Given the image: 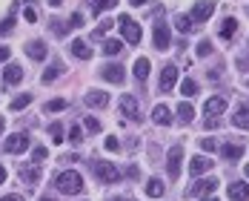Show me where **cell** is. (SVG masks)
Returning a JSON list of instances; mask_svg holds the SVG:
<instances>
[{
    "label": "cell",
    "instance_id": "6da1fadb",
    "mask_svg": "<svg viewBox=\"0 0 249 201\" xmlns=\"http://www.w3.org/2000/svg\"><path fill=\"white\" fill-rule=\"evenodd\" d=\"M57 190L66 193V196H77V193L83 190V178H80V173H75V170L60 173V176H57Z\"/></svg>",
    "mask_w": 249,
    "mask_h": 201
},
{
    "label": "cell",
    "instance_id": "7a4b0ae2",
    "mask_svg": "<svg viewBox=\"0 0 249 201\" xmlns=\"http://www.w3.org/2000/svg\"><path fill=\"white\" fill-rule=\"evenodd\" d=\"M92 173H95L103 184H115V181H121V170H118L115 164H109V161H95V164H92Z\"/></svg>",
    "mask_w": 249,
    "mask_h": 201
},
{
    "label": "cell",
    "instance_id": "3957f363",
    "mask_svg": "<svg viewBox=\"0 0 249 201\" xmlns=\"http://www.w3.org/2000/svg\"><path fill=\"white\" fill-rule=\"evenodd\" d=\"M118 26H121V32H124V38L129 40V43H135V46L141 43L143 32H141V26L135 23V20H132L129 15H121V18H118Z\"/></svg>",
    "mask_w": 249,
    "mask_h": 201
},
{
    "label": "cell",
    "instance_id": "277c9868",
    "mask_svg": "<svg viewBox=\"0 0 249 201\" xmlns=\"http://www.w3.org/2000/svg\"><path fill=\"white\" fill-rule=\"evenodd\" d=\"M180 164H183V147H180V144H175L172 150H169V155H166V173H169L172 181L180 176Z\"/></svg>",
    "mask_w": 249,
    "mask_h": 201
},
{
    "label": "cell",
    "instance_id": "5b68a950",
    "mask_svg": "<svg viewBox=\"0 0 249 201\" xmlns=\"http://www.w3.org/2000/svg\"><path fill=\"white\" fill-rule=\"evenodd\" d=\"M212 15H215V3H212V0H198L189 18H192V23H206Z\"/></svg>",
    "mask_w": 249,
    "mask_h": 201
},
{
    "label": "cell",
    "instance_id": "8992f818",
    "mask_svg": "<svg viewBox=\"0 0 249 201\" xmlns=\"http://www.w3.org/2000/svg\"><path fill=\"white\" fill-rule=\"evenodd\" d=\"M6 152H12V155H20V152L29 150V135L26 132H15V135H9L6 138Z\"/></svg>",
    "mask_w": 249,
    "mask_h": 201
},
{
    "label": "cell",
    "instance_id": "52a82bcc",
    "mask_svg": "<svg viewBox=\"0 0 249 201\" xmlns=\"http://www.w3.org/2000/svg\"><path fill=\"white\" fill-rule=\"evenodd\" d=\"M121 112H124V118H129V121H138V118H141L138 98H135V95H124V98H121Z\"/></svg>",
    "mask_w": 249,
    "mask_h": 201
},
{
    "label": "cell",
    "instance_id": "ba28073f",
    "mask_svg": "<svg viewBox=\"0 0 249 201\" xmlns=\"http://www.w3.org/2000/svg\"><path fill=\"white\" fill-rule=\"evenodd\" d=\"M215 187H218V181L215 178H200V181H195L192 187H189V193L186 196H209V193H215Z\"/></svg>",
    "mask_w": 249,
    "mask_h": 201
},
{
    "label": "cell",
    "instance_id": "9c48e42d",
    "mask_svg": "<svg viewBox=\"0 0 249 201\" xmlns=\"http://www.w3.org/2000/svg\"><path fill=\"white\" fill-rule=\"evenodd\" d=\"M152 40H155V46H158L160 52L169 49V26L163 23V20L155 23V35H152Z\"/></svg>",
    "mask_w": 249,
    "mask_h": 201
},
{
    "label": "cell",
    "instance_id": "30bf717a",
    "mask_svg": "<svg viewBox=\"0 0 249 201\" xmlns=\"http://www.w3.org/2000/svg\"><path fill=\"white\" fill-rule=\"evenodd\" d=\"M175 80H178V66H172V63H169V66H163V72H160L158 89H160V92H169V89L175 86Z\"/></svg>",
    "mask_w": 249,
    "mask_h": 201
},
{
    "label": "cell",
    "instance_id": "8fae6325",
    "mask_svg": "<svg viewBox=\"0 0 249 201\" xmlns=\"http://www.w3.org/2000/svg\"><path fill=\"white\" fill-rule=\"evenodd\" d=\"M100 75H103V80H109V83H124L126 80L124 66H118V63H106V66L100 69Z\"/></svg>",
    "mask_w": 249,
    "mask_h": 201
},
{
    "label": "cell",
    "instance_id": "7c38bea8",
    "mask_svg": "<svg viewBox=\"0 0 249 201\" xmlns=\"http://www.w3.org/2000/svg\"><path fill=\"white\" fill-rule=\"evenodd\" d=\"M224 109H226V98H221V95H215V98H209L203 103V115H206V118H215V115H221Z\"/></svg>",
    "mask_w": 249,
    "mask_h": 201
},
{
    "label": "cell",
    "instance_id": "4fadbf2b",
    "mask_svg": "<svg viewBox=\"0 0 249 201\" xmlns=\"http://www.w3.org/2000/svg\"><path fill=\"white\" fill-rule=\"evenodd\" d=\"M189 170H192L195 176H203L206 170H212V158H209V155H195V158L189 161Z\"/></svg>",
    "mask_w": 249,
    "mask_h": 201
},
{
    "label": "cell",
    "instance_id": "5bb4252c",
    "mask_svg": "<svg viewBox=\"0 0 249 201\" xmlns=\"http://www.w3.org/2000/svg\"><path fill=\"white\" fill-rule=\"evenodd\" d=\"M86 103L95 106V109H103V106L109 103V95H106L103 89H89V92H86Z\"/></svg>",
    "mask_w": 249,
    "mask_h": 201
},
{
    "label": "cell",
    "instance_id": "9a60e30c",
    "mask_svg": "<svg viewBox=\"0 0 249 201\" xmlns=\"http://www.w3.org/2000/svg\"><path fill=\"white\" fill-rule=\"evenodd\" d=\"M247 199H249V184H244V181L229 184V201H247Z\"/></svg>",
    "mask_w": 249,
    "mask_h": 201
},
{
    "label": "cell",
    "instance_id": "2e32d148",
    "mask_svg": "<svg viewBox=\"0 0 249 201\" xmlns=\"http://www.w3.org/2000/svg\"><path fill=\"white\" fill-rule=\"evenodd\" d=\"M26 55H29L32 60H43V58H46V43H43V40H29V43H26Z\"/></svg>",
    "mask_w": 249,
    "mask_h": 201
},
{
    "label": "cell",
    "instance_id": "e0dca14e",
    "mask_svg": "<svg viewBox=\"0 0 249 201\" xmlns=\"http://www.w3.org/2000/svg\"><path fill=\"white\" fill-rule=\"evenodd\" d=\"M3 80H6V83H12V86H15V83H20V80H23V66L9 63V66L3 69Z\"/></svg>",
    "mask_w": 249,
    "mask_h": 201
},
{
    "label": "cell",
    "instance_id": "ac0fdd59",
    "mask_svg": "<svg viewBox=\"0 0 249 201\" xmlns=\"http://www.w3.org/2000/svg\"><path fill=\"white\" fill-rule=\"evenodd\" d=\"M152 121H155L158 126H169V124H172V112H169V106H163V103H160V106H155Z\"/></svg>",
    "mask_w": 249,
    "mask_h": 201
},
{
    "label": "cell",
    "instance_id": "d6986e66",
    "mask_svg": "<svg viewBox=\"0 0 249 201\" xmlns=\"http://www.w3.org/2000/svg\"><path fill=\"white\" fill-rule=\"evenodd\" d=\"M69 49H72V55H75L77 60H89V58H92V49H89V46H86V40H80V38L72 40V46H69Z\"/></svg>",
    "mask_w": 249,
    "mask_h": 201
},
{
    "label": "cell",
    "instance_id": "ffe728a7",
    "mask_svg": "<svg viewBox=\"0 0 249 201\" xmlns=\"http://www.w3.org/2000/svg\"><path fill=\"white\" fill-rule=\"evenodd\" d=\"M221 155H224L226 161H238L244 155V147L241 144H221Z\"/></svg>",
    "mask_w": 249,
    "mask_h": 201
},
{
    "label": "cell",
    "instance_id": "44dd1931",
    "mask_svg": "<svg viewBox=\"0 0 249 201\" xmlns=\"http://www.w3.org/2000/svg\"><path fill=\"white\" fill-rule=\"evenodd\" d=\"M178 118H180L183 124H189V121L195 118V106H192L189 100H180V106H178Z\"/></svg>",
    "mask_w": 249,
    "mask_h": 201
},
{
    "label": "cell",
    "instance_id": "7402d4cb",
    "mask_svg": "<svg viewBox=\"0 0 249 201\" xmlns=\"http://www.w3.org/2000/svg\"><path fill=\"white\" fill-rule=\"evenodd\" d=\"M235 32H238V20H235V18H226L224 23H221V38H224V40H232Z\"/></svg>",
    "mask_w": 249,
    "mask_h": 201
},
{
    "label": "cell",
    "instance_id": "603a6c76",
    "mask_svg": "<svg viewBox=\"0 0 249 201\" xmlns=\"http://www.w3.org/2000/svg\"><path fill=\"white\" fill-rule=\"evenodd\" d=\"M135 78L138 80H146L149 78V58H138L135 60Z\"/></svg>",
    "mask_w": 249,
    "mask_h": 201
},
{
    "label": "cell",
    "instance_id": "cb8c5ba5",
    "mask_svg": "<svg viewBox=\"0 0 249 201\" xmlns=\"http://www.w3.org/2000/svg\"><path fill=\"white\" fill-rule=\"evenodd\" d=\"M163 181L160 178H149V184H146V196H152V199H160L163 196Z\"/></svg>",
    "mask_w": 249,
    "mask_h": 201
},
{
    "label": "cell",
    "instance_id": "d4e9b609",
    "mask_svg": "<svg viewBox=\"0 0 249 201\" xmlns=\"http://www.w3.org/2000/svg\"><path fill=\"white\" fill-rule=\"evenodd\" d=\"M232 124L238 126V129H249V106H241V109L235 112V118H232Z\"/></svg>",
    "mask_w": 249,
    "mask_h": 201
},
{
    "label": "cell",
    "instance_id": "484cf974",
    "mask_svg": "<svg viewBox=\"0 0 249 201\" xmlns=\"http://www.w3.org/2000/svg\"><path fill=\"white\" fill-rule=\"evenodd\" d=\"M121 52H124V43H121L118 38L103 40V55H109V58H112V55H121Z\"/></svg>",
    "mask_w": 249,
    "mask_h": 201
},
{
    "label": "cell",
    "instance_id": "4316f807",
    "mask_svg": "<svg viewBox=\"0 0 249 201\" xmlns=\"http://www.w3.org/2000/svg\"><path fill=\"white\" fill-rule=\"evenodd\" d=\"M175 26H178V32H183V35L195 29V26H192V18H189V15H175Z\"/></svg>",
    "mask_w": 249,
    "mask_h": 201
},
{
    "label": "cell",
    "instance_id": "83f0119b",
    "mask_svg": "<svg viewBox=\"0 0 249 201\" xmlns=\"http://www.w3.org/2000/svg\"><path fill=\"white\" fill-rule=\"evenodd\" d=\"M115 3L118 0H92V15H100L106 9H115Z\"/></svg>",
    "mask_w": 249,
    "mask_h": 201
},
{
    "label": "cell",
    "instance_id": "f1b7e54d",
    "mask_svg": "<svg viewBox=\"0 0 249 201\" xmlns=\"http://www.w3.org/2000/svg\"><path fill=\"white\" fill-rule=\"evenodd\" d=\"M60 72H63V66H60V63H52L49 69L43 72V83H52L54 78H60Z\"/></svg>",
    "mask_w": 249,
    "mask_h": 201
},
{
    "label": "cell",
    "instance_id": "f546056e",
    "mask_svg": "<svg viewBox=\"0 0 249 201\" xmlns=\"http://www.w3.org/2000/svg\"><path fill=\"white\" fill-rule=\"evenodd\" d=\"M180 92H183V95H186V98H189V95H195V92H198V83H195V80H192V78H186V80H183V83H180Z\"/></svg>",
    "mask_w": 249,
    "mask_h": 201
},
{
    "label": "cell",
    "instance_id": "4dcf8cb0",
    "mask_svg": "<svg viewBox=\"0 0 249 201\" xmlns=\"http://www.w3.org/2000/svg\"><path fill=\"white\" fill-rule=\"evenodd\" d=\"M66 109V98H54L46 103V112H63Z\"/></svg>",
    "mask_w": 249,
    "mask_h": 201
},
{
    "label": "cell",
    "instance_id": "1f68e13d",
    "mask_svg": "<svg viewBox=\"0 0 249 201\" xmlns=\"http://www.w3.org/2000/svg\"><path fill=\"white\" fill-rule=\"evenodd\" d=\"M49 135H52V141H54V144H60V141H63V126L54 121V124L49 126Z\"/></svg>",
    "mask_w": 249,
    "mask_h": 201
},
{
    "label": "cell",
    "instance_id": "d6a6232c",
    "mask_svg": "<svg viewBox=\"0 0 249 201\" xmlns=\"http://www.w3.org/2000/svg\"><path fill=\"white\" fill-rule=\"evenodd\" d=\"M20 178H23L26 184H35V181H37V170H35V167H29V170L20 167Z\"/></svg>",
    "mask_w": 249,
    "mask_h": 201
},
{
    "label": "cell",
    "instance_id": "836d02e7",
    "mask_svg": "<svg viewBox=\"0 0 249 201\" xmlns=\"http://www.w3.org/2000/svg\"><path fill=\"white\" fill-rule=\"evenodd\" d=\"M198 58H206V55H209V52H212V40H209V38H203V40H200L198 43Z\"/></svg>",
    "mask_w": 249,
    "mask_h": 201
},
{
    "label": "cell",
    "instance_id": "e575fe53",
    "mask_svg": "<svg viewBox=\"0 0 249 201\" xmlns=\"http://www.w3.org/2000/svg\"><path fill=\"white\" fill-rule=\"evenodd\" d=\"M29 103H32V95H20V98L12 100V109L18 112V109H23V106H29Z\"/></svg>",
    "mask_w": 249,
    "mask_h": 201
},
{
    "label": "cell",
    "instance_id": "d590c367",
    "mask_svg": "<svg viewBox=\"0 0 249 201\" xmlns=\"http://www.w3.org/2000/svg\"><path fill=\"white\" fill-rule=\"evenodd\" d=\"M200 150H203V152L218 150V141H215V138H203V141H200Z\"/></svg>",
    "mask_w": 249,
    "mask_h": 201
},
{
    "label": "cell",
    "instance_id": "8d00e7d4",
    "mask_svg": "<svg viewBox=\"0 0 249 201\" xmlns=\"http://www.w3.org/2000/svg\"><path fill=\"white\" fill-rule=\"evenodd\" d=\"M83 124H86V129H89V132H100V121H98V118H92V115H89Z\"/></svg>",
    "mask_w": 249,
    "mask_h": 201
},
{
    "label": "cell",
    "instance_id": "74e56055",
    "mask_svg": "<svg viewBox=\"0 0 249 201\" xmlns=\"http://www.w3.org/2000/svg\"><path fill=\"white\" fill-rule=\"evenodd\" d=\"M80 138H83V132H80L77 126H72V129H69V141H72V144H80Z\"/></svg>",
    "mask_w": 249,
    "mask_h": 201
},
{
    "label": "cell",
    "instance_id": "f35d334b",
    "mask_svg": "<svg viewBox=\"0 0 249 201\" xmlns=\"http://www.w3.org/2000/svg\"><path fill=\"white\" fill-rule=\"evenodd\" d=\"M106 150H109V152L121 150V144H118V138H115V135H112V138H106Z\"/></svg>",
    "mask_w": 249,
    "mask_h": 201
},
{
    "label": "cell",
    "instance_id": "ab89813d",
    "mask_svg": "<svg viewBox=\"0 0 249 201\" xmlns=\"http://www.w3.org/2000/svg\"><path fill=\"white\" fill-rule=\"evenodd\" d=\"M32 158H35V164H40V161L46 158V147H37V150L32 152Z\"/></svg>",
    "mask_w": 249,
    "mask_h": 201
},
{
    "label": "cell",
    "instance_id": "60d3db41",
    "mask_svg": "<svg viewBox=\"0 0 249 201\" xmlns=\"http://www.w3.org/2000/svg\"><path fill=\"white\" fill-rule=\"evenodd\" d=\"M15 29V18H6L3 23H0V32H12Z\"/></svg>",
    "mask_w": 249,
    "mask_h": 201
},
{
    "label": "cell",
    "instance_id": "b9f144b4",
    "mask_svg": "<svg viewBox=\"0 0 249 201\" xmlns=\"http://www.w3.org/2000/svg\"><path fill=\"white\" fill-rule=\"evenodd\" d=\"M23 18L29 20V23H35V20H37V12H35V9H26V12H23Z\"/></svg>",
    "mask_w": 249,
    "mask_h": 201
},
{
    "label": "cell",
    "instance_id": "7bdbcfd3",
    "mask_svg": "<svg viewBox=\"0 0 249 201\" xmlns=\"http://www.w3.org/2000/svg\"><path fill=\"white\" fill-rule=\"evenodd\" d=\"M77 26H83V15H72V29H77Z\"/></svg>",
    "mask_w": 249,
    "mask_h": 201
},
{
    "label": "cell",
    "instance_id": "ee69618b",
    "mask_svg": "<svg viewBox=\"0 0 249 201\" xmlns=\"http://www.w3.org/2000/svg\"><path fill=\"white\" fill-rule=\"evenodd\" d=\"M0 60H9V46H0Z\"/></svg>",
    "mask_w": 249,
    "mask_h": 201
},
{
    "label": "cell",
    "instance_id": "f6af8a7d",
    "mask_svg": "<svg viewBox=\"0 0 249 201\" xmlns=\"http://www.w3.org/2000/svg\"><path fill=\"white\" fill-rule=\"evenodd\" d=\"M0 201H23V196H3Z\"/></svg>",
    "mask_w": 249,
    "mask_h": 201
},
{
    "label": "cell",
    "instance_id": "bcb514c9",
    "mask_svg": "<svg viewBox=\"0 0 249 201\" xmlns=\"http://www.w3.org/2000/svg\"><path fill=\"white\" fill-rule=\"evenodd\" d=\"M241 69H249V58H241V63H238Z\"/></svg>",
    "mask_w": 249,
    "mask_h": 201
},
{
    "label": "cell",
    "instance_id": "7dc6e473",
    "mask_svg": "<svg viewBox=\"0 0 249 201\" xmlns=\"http://www.w3.org/2000/svg\"><path fill=\"white\" fill-rule=\"evenodd\" d=\"M6 181V170H3V164H0V184Z\"/></svg>",
    "mask_w": 249,
    "mask_h": 201
},
{
    "label": "cell",
    "instance_id": "c3c4849f",
    "mask_svg": "<svg viewBox=\"0 0 249 201\" xmlns=\"http://www.w3.org/2000/svg\"><path fill=\"white\" fill-rule=\"evenodd\" d=\"M143 3H146V0H132V6H143Z\"/></svg>",
    "mask_w": 249,
    "mask_h": 201
},
{
    "label": "cell",
    "instance_id": "681fc988",
    "mask_svg": "<svg viewBox=\"0 0 249 201\" xmlns=\"http://www.w3.org/2000/svg\"><path fill=\"white\" fill-rule=\"evenodd\" d=\"M112 201H126V199H121V196H118V199H112Z\"/></svg>",
    "mask_w": 249,
    "mask_h": 201
},
{
    "label": "cell",
    "instance_id": "f907efd6",
    "mask_svg": "<svg viewBox=\"0 0 249 201\" xmlns=\"http://www.w3.org/2000/svg\"><path fill=\"white\" fill-rule=\"evenodd\" d=\"M0 132H3V118H0Z\"/></svg>",
    "mask_w": 249,
    "mask_h": 201
},
{
    "label": "cell",
    "instance_id": "816d5d0a",
    "mask_svg": "<svg viewBox=\"0 0 249 201\" xmlns=\"http://www.w3.org/2000/svg\"><path fill=\"white\" fill-rule=\"evenodd\" d=\"M247 178H249V164H247Z\"/></svg>",
    "mask_w": 249,
    "mask_h": 201
},
{
    "label": "cell",
    "instance_id": "f5cc1de1",
    "mask_svg": "<svg viewBox=\"0 0 249 201\" xmlns=\"http://www.w3.org/2000/svg\"><path fill=\"white\" fill-rule=\"evenodd\" d=\"M40 201H52V199H40Z\"/></svg>",
    "mask_w": 249,
    "mask_h": 201
},
{
    "label": "cell",
    "instance_id": "db71d44e",
    "mask_svg": "<svg viewBox=\"0 0 249 201\" xmlns=\"http://www.w3.org/2000/svg\"><path fill=\"white\" fill-rule=\"evenodd\" d=\"M209 201H215V199H209Z\"/></svg>",
    "mask_w": 249,
    "mask_h": 201
}]
</instances>
